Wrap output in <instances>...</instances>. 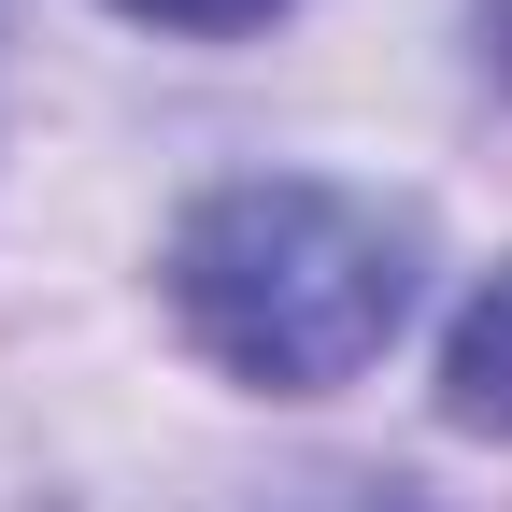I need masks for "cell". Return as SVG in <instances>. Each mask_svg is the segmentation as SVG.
<instances>
[{
    "instance_id": "277c9868",
    "label": "cell",
    "mask_w": 512,
    "mask_h": 512,
    "mask_svg": "<svg viewBox=\"0 0 512 512\" xmlns=\"http://www.w3.org/2000/svg\"><path fill=\"white\" fill-rule=\"evenodd\" d=\"M299 512H413V498H399V484H313Z\"/></svg>"
},
{
    "instance_id": "7a4b0ae2",
    "label": "cell",
    "mask_w": 512,
    "mask_h": 512,
    "mask_svg": "<svg viewBox=\"0 0 512 512\" xmlns=\"http://www.w3.org/2000/svg\"><path fill=\"white\" fill-rule=\"evenodd\" d=\"M441 413L512 441V271H498V285L456 313V342H441Z\"/></svg>"
},
{
    "instance_id": "3957f363",
    "label": "cell",
    "mask_w": 512,
    "mask_h": 512,
    "mask_svg": "<svg viewBox=\"0 0 512 512\" xmlns=\"http://www.w3.org/2000/svg\"><path fill=\"white\" fill-rule=\"evenodd\" d=\"M114 15H143V29H271L285 0H114Z\"/></svg>"
},
{
    "instance_id": "6da1fadb",
    "label": "cell",
    "mask_w": 512,
    "mask_h": 512,
    "mask_svg": "<svg viewBox=\"0 0 512 512\" xmlns=\"http://www.w3.org/2000/svg\"><path fill=\"white\" fill-rule=\"evenodd\" d=\"M413 214L356 200V185L313 171H242L200 214L171 228V313L214 370L313 399V384H356L413 313Z\"/></svg>"
}]
</instances>
